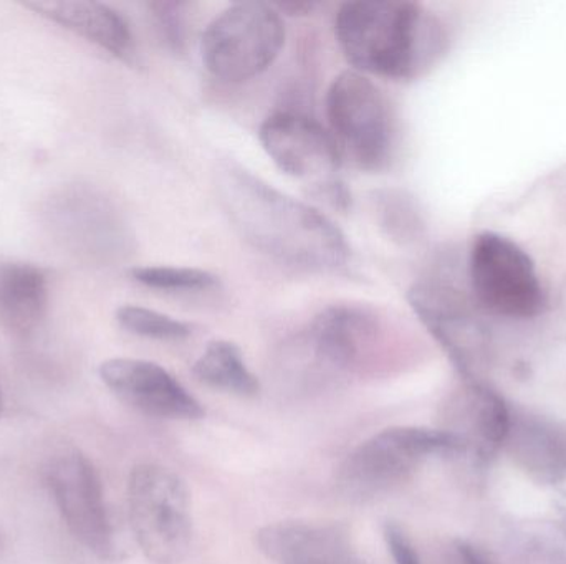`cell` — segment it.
<instances>
[{
	"mask_svg": "<svg viewBox=\"0 0 566 564\" xmlns=\"http://www.w3.org/2000/svg\"><path fill=\"white\" fill-rule=\"evenodd\" d=\"M218 194L238 234L265 257L313 274L338 272L348 264L352 248L345 234L325 214L242 166L219 169Z\"/></svg>",
	"mask_w": 566,
	"mask_h": 564,
	"instance_id": "1",
	"label": "cell"
},
{
	"mask_svg": "<svg viewBox=\"0 0 566 564\" xmlns=\"http://www.w3.org/2000/svg\"><path fill=\"white\" fill-rule=\"evenodd\" d=\"M335 35L355 72L412 79L448 49L438 17L408 0H355L339 7Z\"/></svg>",
	"mask_w": 566,
	"mask_h": 564,
	"instance_id": "2",
	"label": "cell"
},
{
	"mask_svg": "<svg viewBox=\"0 0 566 564\" xmlns=\"http://www.w3.org/2000/svg\"><path fill=\"white\" fill-rule=\"evenodd\" d=\"M462 454L461 444L444 429L391 427L359 444L339 467L336 486L353 502L391 492L429 457Z\"/></svg>",
	"mask_w": 566,
	"mask_h": 564,
	"instance_id": "3",
	"label": "cell"
},
{
	"mask_svg": "<svg viewBox=\"0 0 566 564\" xmlns=\"http://www.w3.org/2000/svg\"><path fill=\"white\" fill-rule=\"evenodd\" d=\"M128 512L136 543L149 562H185L192 543L191 497L178 473L156 464L135 467Z\"/></svg>",
	"mask_w": 566,
	"mask_h": 564,
	"instance_id": "4",
	"label": "cell"
},
{
	"mask_svg": "<svg viewBox=\"0 0 566 564\" xmlns=\"http://www.w3.org/2000/svg\"><path fill=\"white\" fill-rule=\"evenodd\" d=\"M283 45L285 23L277 7L264 2L232 3L206 29L202 63L221 82H248L277 60Z\"/></svg>",
	"mask_w": 566,
	"mask_h": 564,
	"instance_id": "5",
	"label": "cell"
},
{
	"mask_svg": "<svg viewBox=\"0 0 566 564\" xmlns=\"http://www.w3.org/2000/svg\"><path fill=\"white\" fill-rule=\"evenodd\" d=\"M468 285L482 313L531 320L547 308V291L531 255L512 238L484 232L472 242Z\"/></svg>",
	"mask_w": 566,
	"mask_h": 564,
	"instance_id": "6",
	"label": "cell"
},
{
	"mask_svg": "<svg viewBox=\"0 0 566 564\" xmlns=\"http://www.w3.org/2000/svg\"><path fill=\"white\" fill-rule=\"evenodd\" d=\"M269 158L290 178L305 182L316 199L346 211L352 195L339 179L343 152L332 131L296 111H277L259 129Z\"/></svg>",
	"mask_w": 566,
	"mask_h": 564,
	"instance_id": "7",
	"label": "cell"
},
{
	"mask_svg": "<svg viewBox=\"0 0 566 564\" xmlns=\"http://www.w3.org/2000/svg\"><path fill=\"white\" fill-rule=\"evenodd\" d=\"M389 331L385 317L375 308L332 305L313 318L296 351L310 376L336 380L368 368L385 348Z\"/></svg>",
	"mask_w": 566,
	"mask_h": 564,
	"instance_id": "8",
	"label": "cell"
},
{
	"mask_svg": "<svg viewBox=\"0 0 566 564\" xmlns=\"http://www.w3.org/2000/svg\"><path fill=\"white\" fill-rule=\"evenodd\" d=\"M326 116L342 152L358 168L378 172L395 151V121L385 93L363 73H339L326 93Z\"/></svg>",
	"mask_w": 566,
	"mask_h": 564,
	"instance_id": "9",
	"label": "cell"
},
{
	"mask_svg": "<svg viewBox=\"0 0 566 564\" xmlns=\"http://www.w3.org/2000/svg\"><path fill=\"white\" fill-rule=\"evenodd\" d=\"M408 301L426 330L444 348L459 373L475 383L488 357V334L479 315L481 308L471 290L448 277L416 281Z\"/></svg>",
	"mask_w": 566,
	"mask_h": 564,
	"instance_id": "10",
	"label": "cell"
},
{
	"mask_svg": "<svg viewBox=\"0 0 566 564\" xmlns=\"http://www.w3.org/2000/svg\"><path fill=\"white\" fill-rule=\"evenodd\" d=\"M46 483L73 539L93 555L113 558L115 532L93 464L76 450L63 454L46 470Z\"/></svg>",
	"mask_w": 566,
	"mask_h": 564,
	"instance_id": "11",
	"label": "cell"
},
{
	"mask_svg": "<svg viewBox=\"0 0 566 564\" xmlns=\"http://www.w3.org/2000/svg\"><path fill=\"white\" fill-rule=\"evenodd\" d=\"M99 377L118 400L146 416L175 421L205 417L199 401L171 373L151 361L113 358L99 366Z\"/></svg>",
	"mask_w": 566,
	"mask_h": 564,
	"instance_id": "12",
	"label": "cell"
},
{
	"mask_svg": "<svg viewBox=\"0 0 566 564\" xmlns=\"http://www.w3.org/2000/svg\"><path fill=\"white\" fill-rule=\"evenodd\" d=\"M255 545L277 564H355L348 532L335 523H272L259 530Z\"/></svg>",
	"mask_w": 566,
	"mask_h": 564,
	"instance_id": "13",
	"label": "cell"
},
{
	"mask_svg": "<svg viewBox=\"0 0 566 564\" xmlns=\"http://www.w3.org/2000/svg\"><path fill=\"white\" fill-rule=\"evenodd\" d=\"M454 423L448 433L459 440L462 454L472 453L488 459L499 447H504L512 413L494 390L482 383H468L454 404Z\"/></svg>",
	"mask_w": 566,
	"mask_h": 564,
	"instance_id": "14",
	"label": "cell"
},
{
	"mask_svg": "<svg viewBox=\"0 0 566 564\" xmlns=\"http://www.w3.org/2000/svg\"><path fill=\"white\" fill-rule=\"evenodd\" d=\"M514 462L542 486L566 483V430L551 421L514 416L504 443Z\"/></svg>",
	"mask_w": 566,
	"mask_h": 564,
	"instance_id": "15",
	"label": "cell"
},
{
	"mask_svg": "<svg viewBox=\"0 0 566 564\" xmlns=\"http://www.w3.org/2000/svg\"><path fill=\"white\" fill-rule=\"evenodd\" d=\"M25 6L125 62H133L135 58V39L128 22L105 3L88 0H52L27 2Z\"/></svg>",
	"mask_w": 566,
	"mask_h": 564,
	"instance_id": "16",
	"label": "cell"
},
{
	"mask_svg": "<svg viewBox=\"0 0 566 564\" xmlns=\"http://www.w3.org/2000/svg\"><path fill=\"white\" fill-rule=\"evenodd\" d=\"M49 288L40 268L0 264V323L17 334H30L45 317Z\"/></svg>",
	"mask_w": 566,
	"mask_h": 564,
	"instance_id": "17",
	"label": "cell"
},
{
	"mask_svg": "<svg viewBox=\"0 0 566 564\" xmlns=\"http://www.w3.org/2000/svg\"><path fill=\"white\" fill-rule=\"evenodd\" d=\"M192 374L206 386L235 396L254 397L261 391V383L249 370L241 348L228 340L211 341L192 366Z\"/></svg>",
	"mask_w": 566,
	"mask_h": 564,
	"instance_id": "18",
	"label": "cell"
},
{
	"mask_svg": "<svg viewBox=\"0 0 566 564\" xmlns=\"http://www.w3.org/2000/svg\"><path fill=\"white\" fill-rule=\"evenodd\" d=\"M373 205L379 227L391 241L401 245L418 241L424 222L411 195L399 189H381L373 195Z\"/></svg>",
	"mask_w": 566,
	"mask_h": 564,
	"instance_id": "19",
	"label": "cell"
},
{
	"mask_svg": "<svg viewBox=\"0 0 566 564\" xmlns=\"http://www.w3.org/2000/svg\"><path fill=\"white\" fill-rule=\"evenodd\" d=\"M132 277L143 287L165 294H205L216 290L221 285L218 275L211 272L166 265L133 268Z\"/></svg>",
	"mask_w": 566,
	"mask_h": 564,
	"instance_id": "20",
	"label": "cell"
},
{
	"mask_svg": "<svg viewBox=\"0 0 566 564\" xmlns=\"http://www.w3.org/2000/svg\"><path fill=\"white\" fill-rule=\"evenodd\" d=\"M116 321L123 330L136 337L158 341H181L191 337L192 328L185 321L136 305H125L116 310Z\"/></svg>",
	"mask_w": 566,
	"mask_h": 564,
	"instance_id": "21",
	"label": "cell"
},
{
	"mask_svg": "<svg viewBox=\"0 0 566 564\" xmlns=\"http://www.w3.org/2000/svg\"><path fill=\"white\" fill-rule=\"evenodd\" d=\"M524 564H566V526L542 529L524 543Z\"/></svg>",
	"mask_w": 566,
	"mask_h": 564,
	"instance_id": "22",
	"label": "cell"
},
{
	"mask_svg": "<svg viewBox=\"0 0 566 564\" xmlns=\"http://www.w3.org/2000/svg\"><path fill=\"white\" fill-rule=\"evenodd\" d=\"M153 17H155L158 29L166 42L175 49H181L185 43V15H182V3L178 2H153L149 3Z\"/></svg>",
	"mask_w": 566,
	"mask_h": 564,
	"instance_id": "23",
	"label": "cell"
},
{
	"mask_svg": "<svg viewBox=\"0 0 566 564\" xmlns=\"http://www.w3.org/2000/svg\"><path fill=\"white\" fill-rule=\"evenodd\" d=\"M382 536H385L386 545L391 552L395 564H421L411 539L399 523L388 520L382 525Z\"/></svg>",
	"mask_w": 566,
	"mask_h": 564,
	"instance_id": "24",
	"label": "cell"
},
{
	"mask_svg": "<svg viewBox=\"0 0 566 564\" xmlns=\"http://www.w3.org/2000/svg\"><path fill=\"white\" fill-rule=\"evenodd\" d=\"M458 553L462 564H494L484 552H481L478 546L471 545V543L459 542Z\"/></svg>",
	"mask_w": 566,
	"mask_h": 564,
	"instance_id": "25",
	"label": "cell"
},
{
	"mask_svg": "<svg viewBox=\"0 0 566 564\" xmlns=\"http://www.w3.org/2000/svg\"><path fill=\"white\" fill-rule=\"evenodd\" d=\"M315 9L313 2H286L277 6V10H285V12L292 13V15H300V13H308Z\"/></svg>",
	"mask_w": 566,
	"mask_h": 564,
	"instance_id": "26",
	"label": "cell"
},
{
	"mask_svg": "<svg viewBox=\"0 0 566 564\" xmlns=\"http://www.w3.org/2000/svg\"><path fill=\"white\" fill-rule=\"evenodd\" d=\"M3 409V400H2V393H0V414H2Z\"/></svg>",
	"mask_w": 566,
	"mask_h": 564,
	"instance_id": "27",
	"label": "cell"
}]
</instances>
